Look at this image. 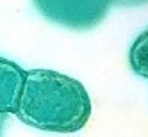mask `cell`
Listing matches in <instances>:
<instances>
[{"label":"cell","instance_id":"1","mask_svg":"<svg viewBox=\"0 0 148 137\" xmlns=\"http://www.w3.org/2000/svg\"><path fill=\"white\" fill-rule=\"evenodd\" d=\"M14 114L32 128L73 134L89 121L91 100L77 78L54 70H29Z\"/></svg>","mask_w":148,"mask_h":137},{"label":"cell","instance_id":"2","mask_svg":"<svg viewBox=\"0 0 148 137\" xmlns=\"http://www.w3.org/2000/svg\"><path fill=\"white\" fill-rule=\"evenodd\" d=\"M32 5L50 23L73 30L97 27L111 7L107 0H32Z\"/></svg>","mask_w":148,"mask_h":137},{"label":"cell","instance_id":"3","mask_svg":"<svg viewBox=\"0 0 148 137\" xmlns=\"http://www.w3.org/2000/svg\"><path fill=\"white\" fill-rule=\"evenodd\" d=\"M25 70L14 61L0 57V114H14L23 89Z\"/></svg>","mask_w":148,"mask_h":137},{"label":"cell","instance_id":"4","mask_svg":"<svg viewBox=\"0 0 148 137\" xmlns=\"http://www.w3.org/2000/svg\"><path fill=\"white\" fill-rule=\"evenodd\" d=\"M129 64L136 75L148 80V29L132 43L129 50Z\"/></svg>","mask_w":148,"mask_h":137},{"label":"cell","instance_id":"5","mask_svg":"<svg viewBox=\"0 0 148 137\" xmlns=\"http://www.w3.org/2000/svg\"><path fill=\"white\" fill-rule=\"evenodd\" d=\"M107 2L114 7H141L148 4V0H107Z\"/></svg>","mask_w":148,"mask_h":137},{"label":"cell","instance_id":"6","mask_svg":"<svg viewBox=\"0 0 148 137\" xmlns=\"http://www.w3.org/2000/svg\"><path fill=\"white\" fill-rule=\"evenodd\" d=\"M5 123H7V114H0V137H4Z\"/></svg>","mask_w":148,"mask_h":137}]
</instances>
